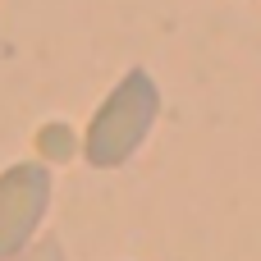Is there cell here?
<instances>
[{
  "mask_svg": "<svg viewBox=\"0 0 261 261\" xmlns=\"http://www.w3.org/2000/svg\"><path fill=\"white\" fill-rule=\"evenodd\" d=\"M156 115H161V87L147 69H128L110 96L96 106L87 133H83V156L92 170H115L124 165L142 142L147 133L156 128Z\"/></svg>",
  "mask_w": 261,
  "mask_h": 261,
  "instance_id": "1",
  "label": "cell"
},
{
  "mask_svg": "<svg viewBox=\"0 0 261 261\" xmlns=\"http://www.w3.org/2000/svg\"><path fill=\"white\" fill-rule=\"evenodd\" d=\"M50 206V170L37 161H18L0 174V261L18 257Z\"/></svg>",
  "mask_w": 261,
  "mask_h": 261,
  "instance_id": "2",
  "label": "cell"
},
{
  "mask_svg": "<svg viewBox=\"0 0 261 261\" xmlns=\"http://www.w3.org/2000/svg\"><path fill=\"white\" fill-rule=\"evenodd\" d=\"M9 261H64V248L55 239H41V243H28L18 257H9Z\"/></svg>",
  "mask_w": 261,
  "mask_h": 261,
  "instance_id": "3",
  "label": "cell"
},
{
  "mask_svg": "<svg viewBox=\"0 0 261 261\" xmlns=\"http://www.w3.org/2000/svg\"><path fill=\"white\" fill-rule=\"evenodd\" d=\"M41 138H46V142H41L46 156H64V151H69V133H64V128H46Z\"/></svg>",
  "mask_w": 261,
  "mask_h": 261,
  "instance_id": "4",
  "label": "cell"
}]
</instances>
